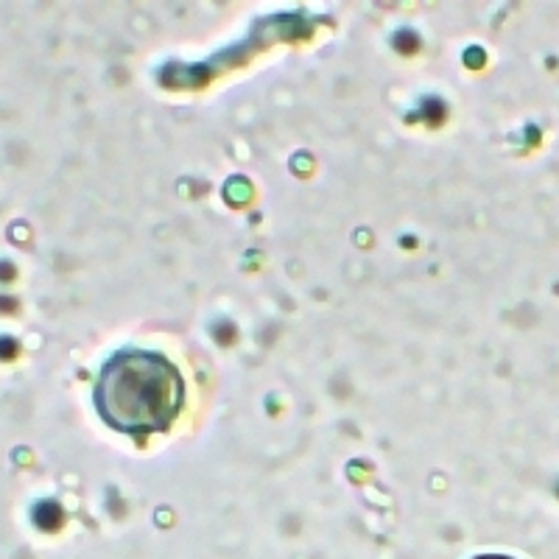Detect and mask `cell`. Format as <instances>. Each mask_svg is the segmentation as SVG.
Returning a JSON list of instances; mask_svg holds the SVG:
<instances>
[{"mask_svg": "<svg viewBox=\"0 0 559 559\" xmlns=\"http://www.w3.org/2000/svg\"><path fill=\"white\" fill-rule=\"evenodd\" d=\"M182 403V372L154 349L115 353L96 383L98 414L109 428L129 437L168 431Z\"/></svg>", "mask_w": 559, "mask_h": 559, "instance_id": "obj_1", "label": "cell"}, {"mask_svg": "<svg viewBox=\"0 0 559 559\" xmlns=\"http://www.w3.org/2000/svg\"><path fill=\"white\" fill-rule=\"evenodd\" d=\"M473 559H512V557H503V554H484V557H473Z\"/></svg>", "mask_w": 559, "mask_h": 559, "instance_id": "obj_2", "label": "cell"}]
</instances>
